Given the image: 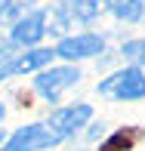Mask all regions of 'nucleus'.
<instances>
[{"mask_svg": "<svg viewBox=\"0 0 145 151\" xmlns=\"http://www.w3.org/2000/svg\"><path fill=\"white\" fill-rule=\"evenodd\" d=\"M105 50V40L99 34H77V37H65L56 46V56L62 59H89V56H99Z\"/></svg>", "mask_w": 145, "mask_h": 151, "instance_id": "nucleus-6", "label": "nucleus"}, {"mask_svg": "<svg viewBox=\"0 0 145 151\" xmlns=\"http://www.w3.org/2000/svg\"><path fill=\"white\" fill-rule=\"evenodd\" d=\"M80 80V71L77 68H53V71H43V74H37V93L43 96V99H50V102H56L62 93L68 90V86H74Z\"/></svg>", "mask_w": 145, "mask_h": 151, "instance_id": "nucleus-3", "label": "nucleus"}, {"mask_svg": "<svg viewBox=\"0 0 145 151\" xmlns=\"http://www.w3.org/2000/svg\"><path fill=\"white\" fill-rule=\"evenodd\" d=\"M89 114H93V108L89 105H71V108H59L56 114H53L50 120H46V127L53 129V133L59 136V139H68L71 133H77L80 127L89 120Z\"/></svg>", "mask_w": 145, "mask_h": 151, "instance_id": "nucleus-4", "label": "nucleus"}, {"mask_svg": "<svg viewBox=\"0 0 145 151\" xmlns=\"http://www.w3.org/2000/svg\"><path fill=\"white\" fill-rule=\"evenodd\" d=\"M59 142L62 139L46 123H31V127H22L19 133H12V139L3 145V151H40V148L59 145Z\"/></svg>", "mask_w": 145, "mask_h": 151, "instance_id": "nucleus-2", "label": "nucleus"}, {"mask_svg": "<svg viewBox=\"0 0 145 151\" xmlns=\"http://www.w3.org/2000/svg\"><path fill=\"white\" fill-rule=\"evenodd\" d=\"M99 93L111 96V99H142L145 96V74L139 68H123V71L111 74L108 80H102Z\"/></svg>", "mask_w": 145, "mask_h": 151, "instance_id": "nucleus-1", "label": "nucleus"}, {"mask_svg": "<svg viewBox=\"0 0 145 151\" xmlns=\"http://www.w3.org/2000/svg\"><path fill=\"white\" fill-rule=\"evenodd\" d=\"M43 34H46V12L37 9V12H31V16H22L16 25H12L9 43L12 46H34Z\"/></svg>", "mask_w": 145, "mask_h": 151, "instance_id": "nucleus-5", "label": "nucleus"}, {"mask_svg": "<svg viewBox=\"0 0 145 151\" xmlns=\"http://www.w3.org/2000/svg\"><path fill=\"white\" fill-rule=\"evenodd\" d=\"M120 52L133 62H145V40H130V43H123Z\"/></svg>", "mask_w": 145, "mask_h": 151, "instance_id": "nucleus-11", "label": "nucleus"}, {"mask_svg": "<svg viewBox=\"0 0 145 151\" xmlns=\"http://www.w3.org/2000/svg\"><path fill=\"white\" fill-rule=\"evenodd\" d=\"M0 142H3V133H0Z\"/></svg>", "mask_w": 145, "mask_h": 151, "instance_id": "nucleus-14", "label": "nucleus"}, {"mask_svg": "<svg viewBox=\"0 0 145 151\" xmlns=\"http://www.w3.org/2000/svg\"><path fill=\"white\" fill-rule=\"evenodd\" d=\"M127 133H130V129H123V136L111 139V142H108V145L102 148V151H120V148H127V145H130V136H127Z\"/></svg>", "mask_w": 145, "mask_h": 151, "instance_id": "nucleus-12", "label": "nucleus"}, {"mask_svg": "<svg viewBox=\"0 0 145 151\" xmlns=\"http://www.w3.org/2000/svg\"><path fill=\"white\" fill-rule=\"evenodd\" d=\"M3 114H6V108H3V102H0V120H3Z\"/></svg>", "mask_w": 145, "mask_h": 151, "instance_id": "nucleus-13", "label": "nucleus"}, {"mask_svg": "<svg viewBox=\"0 0 145 151\" xmlns=\"http://www.w3.org/2000/svg\"><path fill=\"white\" fill-rule=\"evenodd\" d=\"M105 9H111L120 22H142L145 19V3L142 0H102Z\"/></svg>", "mask_w": 145, "mask_h": 151, "instance_id": "nucleus-8", "label": "nucleus"}, {"mask_svg": "<svg viewBox=\"0 0 145 151\" xmlns=\"http://www.w3.org/2000/svg\"><path fill=\"white\" fill-rule=\"evenodd\" d=\"M102 9H105V3L102 0H74V19L77 22H96V19L102 16Z\"/></svg>", "mask_w": 145, "mask_h": 151, "instance_id": "nucleus-9", "label": "nucleus"}, {"mask_svg": "<svg viewBox=\"0 0 145 151\" xmlns=\"http://www.w3.org/2000/svg\"><path fill=\"white\" fill-rule=\"evenodd\" d=\"M25 6H28V0H0V25L19 22Z\"/></svg>", "mask_w": 145, "mask_h": 151, "instance_id": "nucleus-10", "label": "nucleus"}, {"mask_svg": "<svg viewBox=\"0 0 145 151\" xmlns=\"http://www.w3.org/2000/svg\"><path fill=\"white\" fill-rule=\"evenodd\" d=\"M53 56H56V50H28L25 56L6 62V68H9V74H31V71H37V68L50 65Z\"/></svg>", "mask_w": 145, "mask_h": 151, "instance_id": "nucleus-7", "label": "nucleus"}]
</instances>
